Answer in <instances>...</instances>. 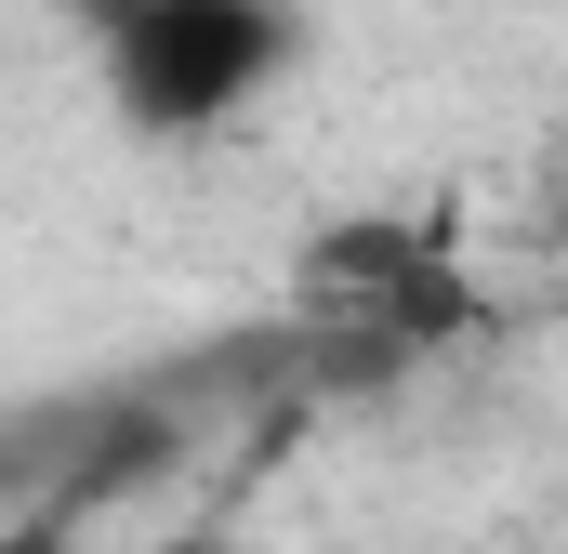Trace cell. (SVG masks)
I'll return each mask as SVG.
<instances>
[{"label":"cell","instance_id":"6da1fadb","mask_svg":"<svg viewBox=\"0 0 568 554\" xmlns=\"http://www.w3.org/2000/svg\"><path fill=\"white\" fill-rule=\"evenodd\" d=\"M93 66L106 106L159 145L225 133L291 66V0H93Z\"/></svg>","mask_w":568,"mask_h":554},{"label":"cell","instance_id":"7a4b0ae2","mask_svg":"<svg viewBox=\"0 0 568 554\" xmlns=\"http://www.w3.org/2000/svg\"><path fill=\"white\" fill-rule=\"evenodd\" d=\"M0 554H53V542H40V529H13V542H0Z\"/></svg>","mask_w":568,"mask_h":554}]
</instances>
